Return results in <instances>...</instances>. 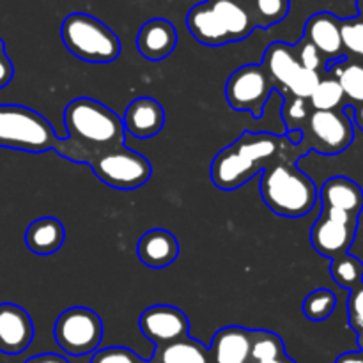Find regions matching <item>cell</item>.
Returning <instances> with one entry per match:
<instances>
[{
    "label": "cell",
    "instance_id": "obj_1",
    "mask_svg": "<svg viewBox=\"0 0 363 363\" xmlns=\"http://www.w3.org/2000/svg\"><path fill=\"white\" fill-rule=\"evenodd\" d=\"M67 137L60 138L57 152L74 163H91L101 152L124 145L123 119L92 98H77L64 108Z\"/></svg>",
    "mask_w": 363,
    "mask_h": 363
},
{
    "label": "cell",
    "instance_id": "obj_2",
    "mask_svg": "<svg viewBox=\"0 0 363 363\" xmlns=\"http://www.w3.org/2000/svg\"><path fill=\"white\" fill-rule=\"evenodd\" d=\"M287 137L273 133L243 131L240 138L223 147L211 163V181L223 191H233L247 184L262 170L284 156L287 151Z\"/></svg>",
    "mask_w": 363,
    "mask_h": 363
},
{
    "label": "cell",
    "instance_id": "obj_3",
    "mask_svg": "<svg viewBox=\"0 0 363 363\" xmlns=\"http://www.w3.org/2000/svg\"><path fill=\"white\" fill-rule=\"evenodd\" d=\"M289 152L269 163L261 174V197L275 215L301 218L314 209L319 199L315 183L296 167Z\"/></svg>",
    "mask_w": 363,
    "mask_h": 363
},
{
    "label": "cell",
    "instance_id": "obj_4",
    "mask_svg": "<svg viewBox=\"0 0 363 363\" xmlns=\"http://www.w3.org/2000/svg\"><path fill=\"white\" fill-rule=\"evenodd\" d=\"M60 38L64 46L84 62L108 64L121 55L116 32L87 13L67 14L60 27Z\"/></svg>",
    "mask_w": 363,
    "mask_h": 363
},
{
    "label": "cell",
    "instance_id": "obj_5",
    "mask_svg": "<svg viewBox=\"0 0 363 363\" xmlns=\"http://www.w3.org/2000/svg\"><path fill=\"white\" fill-rule=\"evenodd\" d=\"M46 117L28 106L0 105V147L27 152H46L59 145Z\"/></svg>",
    "mask_w": 363,
    "mask_h": 363
},
{
    "label": "cell",
    "instance_id": "obj_6",
    "mask_svg": "<svg viewBox=\"0 0 363 363\" xmlns=\"http://www.w3.org/2000/svg\"><path fill=\"white\" fill-rule=\"evenodd\" d=\"M94 176L116 190H137L144 186L152 174L149 160L126 145L108 149L89 163Z\"/></svg>",
    "mask_w": 363,
    "mask_h": 363
},
{
    "label": "cell",
    "instance_id": "obj_7",
    "mask_svg": "<svg viewBox=\"0 0 363 363\" xmlns=\"http://www.w3.org/2000/svg\"><path fill=\"white\" fill-rule=\"evenodd\" d=\"M53 335L67 357H87L101 344L103 321L91 308L71 307L57 318Z\"/></svg>",
    "mask_w": 363,
    "mask_h": 363
},
{
    "label": "cell",
    "instance_id": "obj_8",
    "mask_svg": "<svg viewBox=\"0 0 363 363\" xmlns=\"http://www.w3.org/2000/svg\"><path fill=\"white\" fill-rule=\"evenodd\" d=\"M353 137V124L346 112H312L305 126L301 128L300 145H303L305 151L333 156L350 147Z\"/></svg>",
    "mask_w": 363,
    "mask_h": 363
},
{
    "label": "cell",
    "instance_id": "obj_9",
    "mask_svg": "<svg viewBox=\"0 0 363 363\" xmlns=\"http://www.w3.org/2000/svg\"><path fill=\"white\" fill-rule=\"evenodd\" d=\"M273 91L275 85L261 64H245L238 67L225 84V98L230 108L250 112L255 119L262 117Z\"/></svg>",
    "mask_w": 363,
    "mask_h": 363
},
{
    "label": "cell",
    "instance_id": "obj_10",
    "mask_svg": "<svg viewBox=\"0 0 363 363\" xmlns=\"http://www.w3.org/2000/svg\"><path fill=\"white\" fill-rule=\"evenodd\" d=\"M357 225L358 216L340 209L323 208V213L311 230L312 247L319 255L333 261L350 252L357 234Z\"/></svg>",
    "mask_w": 363,
    "mask_h": 363
},
{
    "label": "cell",
    "instance_id": "obj_11",
    "mask_svg": "<svg viewBox=\"0 0 363 363\" xmlns=\"http://www.w3.org/2000/svg\"><path fill=\"white\" fill-rule=\"evenodd\" d=\"M138 328L155 347L190 337V321L186 314L172 305H155L145 308L138 321Z\"/></svg>",
    "mask_w": 363,
    "mask_h": 363
},
{
    "label": "cell",
    "instance_id": "obj_12",
    "mask_svg": "<svg viewBox=\"0 0 363 363\" xmlns=\"http://www.w3.org/2000/svg\"><path fill=\"white\" fill-rule=\"evenodd\" d=\"M34 339V323L25 308L14 303H0V353L21 354Z\"/></svg>",
    "mask_w": 363,
    "mask_h": 363
},
{
    "label": "cell",
    "instance_id": "obj_13",
    "mask_svg": "<svg viewBox=\"0 0 363 363\" xmlns=\"http://www.w3.org/2000/svg\"><path fill=\"white\" fill-rule=\"evenodd\" d=\"M303 38L319 50L326 64L344 59L340 18H337L335 14L328 11L312 14L305 23Z\"/></svg>",
    "mask_w": 363,
    "mask_h": 363
},
{
    "label": "cell",
    "instance_id": "obj_14",
    "mask_svg": "<svg viewBox=\"0 0 363 363\" xmlns=\"http://www.w3.org/2000/svg\"><path fill=\"white\" fill-rule=\"evenodd\" d=\"M123 124L126 133L137 138H151L165 126V110L158 99L142 96L128 105Z\"/></svg>",
    "mask_w": 363,
    "mask_h": 363
},
{
    "label": "cell",
    "instance_id": "obj_15",
    "mask_svg": "<svg viewBox=\"0 0 363 363\" xmlns=\"http://www.w3.org/2000/svg\"><path fill=\"white\" fill-rule=\"evenodd\" d=\"M177 46V30L165 18L145 21L137 34V48L144 59L158 62L172 55Z\"/></svg>",
    "mask_w": 363,
    "mask_h": 363
},
{
    "label": "cell",
    "instance_id": "obj_16",
    "mask_svg": "<svg viewBox=\"0 0 363 363\" xmlns=\"http://www.w3.org/2000/svg\"><path fill=\"white\" fill-rule=\"evenodd\" d=\"M137 255L151 269H165L179 257V241L167 229H151L140 236Z\"/></svg>",
    "mask_w": 363,
    "mask_h": 363
},
{
    "label": "cell",
    "instance_id": "obj_17",
    "mask_svg": "<svg viewBox=\"0 0 363 363\" xmlns=\"http://www.w3.org/2000/svg\"><path fill=\"white\" fill-rule=\"evenodd\" d=\"M261 66L264 67L268 77L272 78L275 91H279L282 96L287 94L291 84L301 71L296 53H294V46L282 41L272 43L266 48Z\"/></svg>",
    "mask_w": 363,
    "mask_h": 363
},
{
    "label": "cell",
    "instance_id": "obj_18",
    "mask_svg": "<svg viewBox=\"0 0 363 363\" xmlns=\"http://www.w3.org/2000/svg\"><path fill=\"white\" fill-rule=\"evenodd\" d=\"M254 330L243 326H225L215 333L209 346L211 363H250Z\"/></svg>",
    "mask_w": 363,
    "mask_h": 363
},
{
    "label": "cell",
    "instance_id": "obj_19",
    "mask_svg": "<svg viewBox=\"0 0 363 363\" xmlns=\"http://www.w3.org/2000/svg\"><path fill=\"white\" fill-rule=\"evenodd\" d=\"M186 27L201 45L223 46L230 43L222 21L218 20L208 0L191 7L186 16Z\"/></svg>",
    "mask_w": 363,
    "mask_h": 363
},
{
    "label": "cell",
    "instance_id": "obj_20",
    "mask_svg": "<svg viewBox=\"0 0 363 363\" xmlns=\"http://www.w3.org/2000/svg\"><path fill=\"white\" fill-rule=\"evenodd\" d=\"M66 240V229L62 222L53 216H43L34 220L25 230V245L35 255H53L62 248Z\"/></svg>",
    "mask_w": 363,
    "mask_h": 363
},
{
    "label": "cell",
    "instance_id": "obj_21",
    "mask_svg": "<svg viewBox=\"0 0 363 363\" xmlns=\"http://www.w3.org/2000/svg\"><path fill=\"white\" fill-rule=\"evenodd\" d=\"M323 208L340 209L350 215L358 216L363 208V191L354 181L337 176L326 181L319 191Z\"/></svg>",
    "mask_w": 363,
    "mask_h": 363
},
{
    "label": "cell",
    "instance_id": "obj_22",
    "mask_svg": "<svg viewBox=\"0 0 363 363\" xmlns=\"http://www.w3.org/2000/svg\"><path fill=\"white\" fill-rule=\"evenodd\" d=\"M208 2L222 21L230 43L243 41L255 30L250 11L241 0H208Z\"/></svg>",
    "mask_w": 363,
    "mask_h": 363
},
{
    "label": "cell",
    "instance_id": "obj_23",
    "mask_svg": "<svg viewBox=\"0 0 363 363\" xmlns=\"http://www.w3.org/2000/svg\"><path fill=\"white\" fill-rule=\"evenodd\" d=\"M147 363H211V354L209 347L201 340L186 337L177 342L156 347Z\"/></svg>",
    "mask_w": 363,
    "mask_h": 363
},
{
    "label": "cell",
    "instance_id": "obj_24",
    "mask_svg": "<svg viewBox=\"0 0 363 363\" xmlns=\"http://www.w3.org/2000/svg\"><path fill=\"white\" fill-rule=\"evenodd\" d=\"M328 74L339 82L344 96L353 103H363V62L340 59L328 66Z\"/></svg>",
    "mask_w": 363,
    "mask_h": 363
},
{
    "label": "cell",
    "instance_id": "obj_25",
    "mask_svg": "<svg viewBox=\"0 0 363 363\" xmlns=\"http://www.w3.org/2000/svg\"><path fill=\"white\" fill-rule=\"evenodd\" d=\"M247 7L250 11L255 28H269L286 20L289 14L291 0H250Z\"/></svg>",
    "mask_w": 363,
    "mask_h": 363
},
{
    "label": "cell",
    "instance_id": "obj_26",
    "mask_svg": "<svg viewBox=\"0 0 363 363\" xmlns=\"http://www.w3.org/2000/svg\"><path fill=\"white\" fill-rule=\"evenodd\" d=\"M286 357V346L280 335L268 330H254L250 347V363H261Z\"/></svg>",
    "mask_w": 363,
    "mask_h": 363
},
{
    "label": "cell",
    "instance_id": "obj_27",
    "mask_svg": "<svg viewBox=\"0 0 363 363\" xmlns=\"http://www.w3.org/2000/svg\"><path fill=\"white\" fill-rule=\"evenodd\" d=\"M344 99H346V96L340 89L339 82L332 74H328L326 78L319 80L318 87L308 98V103H311V108L314 112H328V110H339Z\"/></svg>",
    "mask_w": 363,
    "mask_h": 363
},
{
    "label": "cell",
    "instance_id": "obj_28",
    "mask_svg": "<svg viewBox=\"0 0 363 363\" xmlns=\"http://www.w3.org/2000/svg\"><path fill=\"white\" fill-rule=\"evenodd\" d=\"M332 272L333 280L339 284L344 289H357L360 284H363V264L357 257L350 254H344L340 257L332 261Z\"/></svg>",
    "mask_w": 363,
    "mask_h": 363
},
{
    "label": "cell",
    "instance_id": "obj_29",
    "mask_svg": "<svg viewBox=\"0 0 363 363\" xmlns=\"http://www.w3.org/2000/svg\"><path fill=\"white\" fill-rule=\"evenodd\" d=\"M337 296L330 289H315L303 300V315L314 323H321L333 314Z\"/></svg>",
    "mask_w": 363,
    "mask_h": 363
},
{
    "label": "cell",
    "instance_id": "obj_30",
    "mask_svg": "<svg viewBox=\"0 0 363 363\" xmlns=\"http://www.w3.org/2000/svg\"><path fill=\"white\" fill-rule=\"evenodd\" d=\"M340 38H342L344 55L363 62V16L340 20Z\"/></svg>",
    "mask_w": 363,
    "mask_h": 363
},
{
    "label": "cell",
    "instance_id": "obj_31",
    "mask_svg": "<svg viewBox=\"0 0 363 363\" xmlns=\"http://www.w3.org/2000/svg\"><path fill=\"white\" fill-rule=\"evenodd\" d=\"M314 110L311 108L308 99L294 98V96H284V106H282V119L287 128V133L293 131H300L305 126L307 119Z\"/></svg>",
    "mask_w": 363,
    "mask_h": 363
},
{
    "label": "cell",
    "instance_id": "obj_32",
    "mask_svg": "<svg viewBox=\"0 0 363 363\" xmlns=\"http://www.w3.org/2000/svg\"><path fill=\"white\" fill-rule=\"evenodd\" d=\"M293 46H294V53H296V59L301 67L311 71H318V73H321L323 69H326V60L323 59L319 50L315 48L312 43H308L303 35H301L300 41Z\"/></svg>",
    "mask_w": 363,
    "mask_h": 363
},
{
    "label": "cell",
    "instance_id": "obj_33",
    "mask_svg": "<svg viewBox=\"0 0 363 363\" xmlns=\"http://www.w3.org/2000/svg\"><path fill=\"white\" fill-rule=\"evenodd\" d=\"M91 363H147V360H142L135 351L128 347H103L92 353Z\"/></svg>",
    "mask_w": 363,
    "mask_h": 363
},
{
    "label": "cell",
    "instance_id": "obj_34",
    "mask_svg": "<svg viewBox=\"0 0 363 363\" xmlns=\"http://www.w3.org/2000/svg\"><path fill=\"white\" fill-rule=\"evenodd\" d=\"M347 312H350V325L357 330L363 351V284L351 291V296L347 300Z\"/></svg>",
    "mask_w": 363,
    "mask_h": 363
},
{
    "label": "cell",
    "instance_id": "obj_35",
    "mask_svg": "<svg viewBox=\"0 0 363 363\" xmlns=\"http://www.w3.org/2000/svg\"><path fill=\"white\" fill-rule=\"evenodd\" d=\"M14 77V66L13 60L9 59L6 52V43L0 38V89L7 87Z\"/></svg>",
    "mask_w": 363,
    "mask_h": 363
},
{
    "label": "cell",
    "instance_id": "obj_36",
    "mask_svg": "<svg viewBox=\"0 0 363 363\" xmlns=\"http://www.w3.org/2000/svg\"><path fill=\"white\" fill-rule=\"evenodd\" d=\"M23 363H69V360L64 357H60V354L43 353V354H35V357H30Z\"/></svg>",
    "mask_w": 363,
    "mask_h": 363
},
{
    "label": "cell",
    "instance_id": "obj_37",
    "mask_svg": "<svg viewBox=\"0 0 363 363\" xmlns=\"http://www.w3.org/2000/svg\"><path fill=\"white\" fill-rule=\"evenodd\" d=\"M335 363H363V351H351L337 358Z\"/></svg>",
    "mask_w": 363,
    "mask_h": 363
},
{
    "label": "cell",
    "instance_id": "obj_38",
    "mask_svg": "<svg viewBox=\"0 0 363 363\" xmlns=\"http://www.w3.org/2000/svg\"><path fill=\"white\" fill-rule=\"evenodd\" d=\"M354 117H357V123L358 126L363 130V103H360V106H358L357 110H354Z\"/></svg>",
    "mask_w": 363,
    "mask_h": 363
},
{
    "label": "cell",
    "instance_id": "obj_39",
    "mask_svg": "<svg viewBox=\"0 0 363 363\" xmlns=\"http://www.w3.org/2000/svg\"><path fill=\"white\" fill-rule=\"evenodd\" d=\"M261 363H296L294 360H291L289 357H282V358H277V360H269V362H261Z\"/></svg>",
    "mask_w": 363,
    "mask_h": 363
},
{
    "label": "cell",
    "instance_id": "obj_40",
    "mask_svg": "<svg viewBox=\"0 0 363 363\" xmlns=\"http://www.w3.org/2000/svg\"><path fill=\"white\" fill-rule=\"evenodd\" d=\"M358 11H360V16H363V0H357Z\"/></svg>",
    "mask_w": 363,
    "mask_h": 363
},
{
    "label": "cell",
    "instance_id": "obj_41",
    "mask_svg": "<svg viewBox=\"0 0 363 363\" xmlns=\"http://www.w3.org/2000/svg\"><path fill=\"white\" fill-rule=\"evenodd\" d=\"M241 2H243L245 6H248V2H250V0H241Z\"/></svg>",
    "mask_w": 363,
    "mask_h": 363
}]
</instances>
